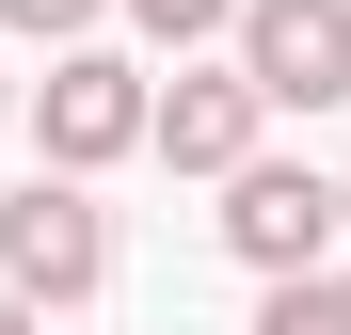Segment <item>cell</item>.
<instances>
[{"instance_id": "7a4b0ae2", "label": "cell", "mask_w": 351, "mask_h": 335, "mask_svg": "<svg viewBox=\"0 0 351 335\" xmlns=\"http://www.w3.org/2000/svg\"><path fill=\"white\" fill-rule=\"evenodd\" d=\"M240 80H256V112H335L351 96V0H240Z\"/></svg>"}, {"instance_id": "7c38bea8", "label": "cell", "mask_w": 351, "mask_h": 335, "mask_svg": "<svg viewBox=\"0 0 351 335\" xmlns=\"http://www.w3.org/2000/svg\"><path fill=\"white\" fill-rule=\"evenodd\" d=\"M0 112H16V80H0Z\"/></svg>"}, {"instance_id": "30bf717a", "label": "cell", "mask_w": 351, "mask_h": 335, "mask_svg": "<svg viewBox=\"0 0 351 335\" xmlns=\"http://www.w3.org/2000/svg\"><path fill=\"white\" fill-rule=\"evenodd\" d=\"M319 288H335V335H351V271H319Z\"/></svg>"}, {"instance_id": "9c48e42d", "label": "cell", "mask_w": 351, "mask_h": 335, "mask_svg": "<svg viewBox=\"0 0 351 335\" xmlns=\"http://www.w3.org/2000/svg\"><path fill=\"white\" fill-rule=\"evenodd\" d=\"M0 335H32V303H16V288H0Z\"/></svg>"}, {"instance_id": "52a82bcc", "label": "cell", "mask_w": 351, "mask_h": 335, "mask_svg": "<svg viewBox=\"0 0 351 335\" xmlns=\"http://www.w3.org/2000/svg\"><path fill=\"white\" fill-rule=\"evenodd\" d=\"M128 16H144V32H160V48H176V64H192V48H208V32H223V16H240V0H128Z\"/></svg>"}, {"instance_id": "8992f818", "label": "cell", "mask_w": 351, "mask_h": 335, "mask_svg": "<svg viewBox=\"0 0 351 335\" xmlns=\"http://www.w3.org/2000/svg\"><path fill=\"white\" fill-rule=\"evenodd\" d=\"M256 335H335V288H319V271H271V303H256Z\"/></svg>"}, {"instance_id": "8fae6325", "label": "cell", "mask_w": 351, "mask_h": 335, "mask_svg": "<svg viewBox=\"0 0 351 335\" xmlns=\"http://www.w3.org/2000/svg\"><path fill=\"white\" fill-rule=\"evenodd\" d=\"M335 223H351V176H335Z\"/></svg>"}, {"instance_id": "277c9868", "label": "cell", "mask_w": 351, "mask_h": 335, "mask_svg": "<svg viewBox=\"0 0 351 335\" xmlns=\"http://www.w3.org/2000/svg\"><path fill=\"white\" fill-rule=\"evenodd\" d=\"M223 256L240 271H319L335 256V176L319 160H240L223 176Z\"/></svg>"}, {"instance_id": "5b68a950", "label": "cell", "mask_w": 351, "mask_h": 335, "mask_svg": "<svg viewBox=\"0 0 351 335\" xmlns=\"http://www.w3.org/2000/svg\"><path fill=\"white\" fill-rule=\"evenodd\" d=\"M256 128H271V112H256V80H240V64H176V96H144V144L176 160V176H240Z\"/></svg>"}, {"instance_id": "ba28073f", "label": "cell", "mask_w": 351, "mask_h": 335, "mask_svg": "<svg viewBox=\"0 0 351 335\" xmlns=\"http://www.w3.org/2000/svg\"><path fill=\"white\" fill-rule=\"evenodd\" d=\"M0 32H48V48H80V32H96V0H0Z\"/></svg>"}, {"instance_id": "6da1fadb", "label": "cell", "mask_w": 351, "mask_h": 335, "mask_svg": "<svg viewBox=\"0 0 351 335\" xmlns=\"http://www.w3.org/2000/svg\"><path fill=\"white\" fill-rule=\"evenodd\" d=\"M112 271V208L80 192V176H32V192H0V288H16L32 319L48 303H80Z\"/></svg>"}, {"instance_id": "3957f363", "label": "cell", "mask_w": 351, "mask_h": 335, "mask_svg": "<svg viewBox=\"0 0 351 335\" xmlns=\"http://www.w3.org/2000/svg\"><path fill=\"white\" fill-rule=\"evenodd\" d=\"M32 144H48V176L128 160L144 144V64H128V48H64V64L32 80Z\"/></svg>"}]
</instances>
